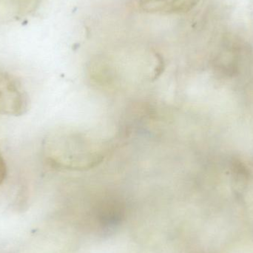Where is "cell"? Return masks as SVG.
<instances>
[{"instance_id": "6da1fadb", "label": "cell", "mask_w": 253, "mask_h": 253, "mask_svg": "<svg viewBox=\"0 0 253 253\" xmlns=\"http://www.w3.org/2000/svg\"><path fill=\"white\" fill-rule=\"evenodd\" d=\"M28 99L19 80L0 71V114L20 116L28 109Z\"/></svg>"}, {"instance_id": "3957f363", "label": "cell", "mask_w": 253, "mask_h": 253, "mask_svg": "<svg viewBox=\"0 0 253 253\" xmlns=\"http://www.w3.org/2000/svg\"><path fill=\"white\" fill-rule=\"evenodd\" d=\"M7 174V168H6L5 162L0 150V184L4 181Z\"/></svg>"}, {"instance_id": "7a4b0ae2", "label": "cell", "mask_w": 253, "mask_h": 253, "mask_svg": "<svg viewBox=\"0 0 253 253\" xmlns=\"http://www.w3.org/2000/svg\"><path fill=\"white\" fill-rule=\"evenodd\" d=\"M199 0H132L139 11L160 14H176L190 11Z\"/></svg>"}]
</instances>
